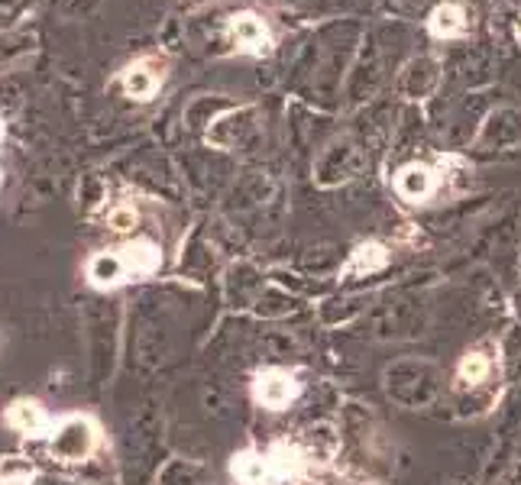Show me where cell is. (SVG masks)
<instances>
[{"label":"cell","instance_id":"obj_1","mask_svg":"<svg viewBox=\"0 0 521 485\" xmlns=\"http://www.w3.org/2000/svg\"><path fill=\"white\" fill-rule=\"evenodd\" d=\"M233 476L240 485H276L285 476H292L295 460L289 450H272V453H240L233 456Z\"/></svg>","mask_w":521,"mask_h":485},{"label":"cell","instance_id":"obj_2","mask_svg":"<svg viewBox=\"0 0 521 485\" xmlns=\"http://www.w3.org/2000/svg\"><path fill=\"white\" fill-rule=\"evenodd\" d=\"M166 72H169L166 55H140V59L130 62L120 72V85L133 101H153L162 81H166Z\"/></svg>","mask_w":521,"mask_h":485},{"label":"cell","instance_id":"obj_3","mask_svg":"<svg viewBox=\"0 0 521 485\" xmlns=\"http://www.w3.org/2000/svg\"><path fill=\"white\" fill-rule=\"evenodd\" d=\"M94 443H98V431H94V424L88 418H65L59 424V431L52 434L49 450L65 463H78L88 460Z\"/></svg>","mask_w":521,"mask_h":485},{"label":"cell","instance_id":"obj_4","mask_svg":"<svg viewBox=\"0 0 521 485\" xmlns=\"http://www.w3.org/2000/svg\"><path fill=\"white\" fill-rule=\"evenodd\" d=\"M227 30H230V39L237 52H246V55H269L272 52V36H269V26L263 17H256V13L243 10V13H233L227 20Z\"/></svg>","mask_w":521,"mask_h":485},{"label":"cell","instance_id":"obj_5","mask_svg":"<svg viewBox=\"0 0 521 485\" xmlns=\"http://www.w3.org/2000/svg\"><path fill=\"white\" fill-rule=\"evenodd\" d=\"M428 30L437 39H457L473 30V13L463 4H441L428 17Z\"/></svg>","mask_w":521,"mask_h":485},{"label":"cell","instance_id":"obj_6","mask_svg":"<svg viewBox=\"0 0 521 485\" xmlns=\"http://www.w3.org/2000/svg\"><path fill=\"white\" fill-rule=\"evenodd\" d=\"M298 395V385L292 376H285V372L279 369H272V372H263V376L256 379V401L263 408H272V411H279L285 408L289 401Z\"/></svg>","mask_w":521,"mask_h":485},{"label":"cell","instance_id":"obj_7","mask_svg":"<svg viewBox=\"0 0 521 485\" xmlns=\"http://www.w3.org/2000/svg\"><path fill=\"white\" fill-rule=\"evenodd\" d=\"M395 191H399L405 201L418 204L434 191V172L428 165H405V169L395 175Z\"/></svg>","mask_w":521,"mask_h":485},{"label":"cell","instance_id":"obj_8","mask_svg":"<svg viewBox=\"0 0 521 485\" xmlns=\"http://www.w3.org/2000/svg\"><path fill=\"white\" fill-rule=\"evenodd\" d=\"M127 259H123V253H98L91 262H88V279L94 285H117L127 279Z\"/></svg>","mask_w":521,"mask_h":485},{"label":"cell","instance_id":"obj_9","mask_svg":"<svg viewBox=\"0 0 521 485\" xmlns=\"http://www.w3.org/2000/svg\"><path fill=\"white\" fill-rule=\"evenodd\" d=\"M7 424L20 434H43L46 431V411L36 401H13L7 411Z\"/></svg>","mask_w":521,"mask_h":485},{"label":"cell","instance_id":"obj_10","mask_svg":"<svg viewBox=\"0 0 521 485\" xmlns=\"http://www.w3.org/2000/svg\"><path fill=\"white\" fill-rule=\"evenodd\" d=\"M123 259H127V269H133V275L153 272L159 266V253L153 243H136L130 249H123Z\"/></svg>","mask_w":521,"mask_h":485},{"label":"cell","instance_id":"obj_11","mask_svg":"<svg viewBox=\"0 0 521 485\" xmlns=\"http://www.w3.org/2000/svg\"><path fill=\"white\" fill-rule=\"evenodd\" d=\"M379 266H386V249H382L379 243H366V246H360L353 253V262H350V269H379Z\"/></svg>","mask_w":521,"mask_h":485},{"label":"cell","instance_id":"obj_12","mask_svg":"<svg viewBox=\"0 0 521 485\" xmlns=\"http://www.w3.org/2000/svg\"><path fill=\"white\" fill-rule=\"evenodd\" d=\"M486 372H489V363L479 353H470L460 363V376L466 379V382H483L486 379Z\"/></svg>","mask_w":521,"mask_h":485},{"label":"cell","instance_id":"obj_13","mask_svg":"<svg viewBox=\"0 0 521 485\" xmlns=\"http://www.w3.org/2000/svg\"><path fill=\"white\" fill-rule=\"evenodd\" d=\"M0 479H33V466L20 460V456H7L0 463Z\"/></svg>","mask_w":521,"mask_h":485},{"label":"cell","instance_id":"obj_14","mask_svg":"<svg viewBox=\"0 0 521 485\" xmlns=\"http://www.w3.org/2000/svg\"><path fill=\"white\" fill-rule=\"evenodd\" d=\"M133 224H136V211H133V207H120V211L111 214V227L120 230V233H123V230H130Z\"/></svg>","mask_w":521,"mask_h":485},{"label":"cell","instance_id":"obj_15","mask_svg":"<svg viewBox=\"0 0 521 485\" xmlns=\"http://www.w3.org/2000/svg\"><path fill=\"white\" fill-rule=\"evenodd\" d=\"M33 479H0V485H30Z\"/></svg>","mask_w":521,"mask_h":485},{"label":"cell","instance_id":"obj_16","mask_svg":"<svg viewBox=\"0 0 521 485\" xmlns=\"http://www.w3.org/2000/svg\"><path fill=\"white\" fill-rule=\"evenodd\" d=\"M0 133H4V130H0Z\"/></svg>","mask_w":521,"mask_h":485}]
</instances>
